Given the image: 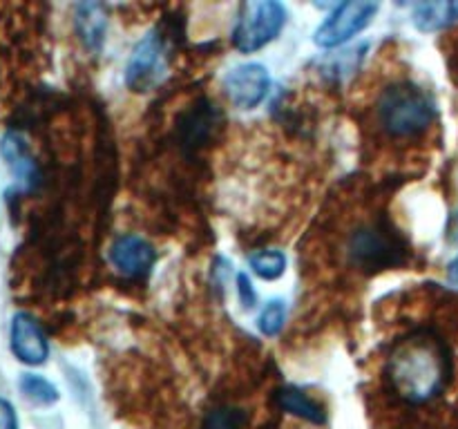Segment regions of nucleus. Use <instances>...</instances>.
Returning <instances> with one entry per match:
<instances>
[{
	"label": "nucleus",
	"mask_w": 458,
	"mask_h": 429,
	"mask_svg": "<svg viewBox=\"0 0 458 429\" xmlns=\"http://www.w3.org/2000/svg\"><path fill=\"white\" fill-rule=\"evenodd\" d=\"M276 400L280 405V409H284L286 414L295 416V418H302L307 423L322 425L327 420L325 409L320 407V402L313 400L309 393H304L298 387H282L277 389Z\"/></svg>",
	"instance_id": "obj_12"
},
{
	"label": "nucleus",
	"mask_w": 458,
	"mask_h": 429,
	"mask_svg": "<svg viewBox=\"0 0 458 429\" xmlns=\"http://www.w3.org/2000/svg\"><path fill=\"white\" fill-rule=\"evenodd\" d=\"M9 349L13 358L27 366H40L49 358V340L31 313L18 311L9 322Z\"/></svg>",
	"instance_id": "obj_8"
},
{
	"label": "nucleus",
	"mask_w": 458,
	"mask_h": 429,
	"mask_svg": "<svg viewBox=\"0 0 458 429\" xmlns=\"http://www.w3.org/2000/svg\"><path fill=\"white\" fill-rule=\"evenodd\" d=\"M215 116H217V110L210 103H204V107H197L192 114H188L182 121L183 143L186 146H201L208 139V134L213 132Z\"/></svg>",
	"instance_id": "obj_15"
},
{
	"label": "nucleus",
	"mask_w": 458,
	"mask_h": 429,
	"mask_svg": "<svg viewBox=\"0 0 458 429\" xmlns=\"http://www.w3.org/2000/svg\"><path fill=\"white\" fill-rule=\"evenodd\" d=\"M286 25V7L276 0L244 3L233 29V43L240 52L253 54L277 38Z\"/></svg>",
	"instance_id": "obj_4"
},
{
	"label": "nucleus",
	"mask_w": 458,
	"mask_h": 429,
	"mask_svg": "<svg viewBox=\"0 0 458 429\" xmlns=\"http://www.w3.org/2000/svg\"><path fill=\"white\" fill-rule=\"evenodd\" d=\"M0 429H18V414L12 400L0 396Z\"/></svg>",
	"instance_id": "obj_20"
},
{
	"label": "nucleus",
	"mask_w": 458,
	"mask_h": 429,
	"mask_svg": "<svg viewBox=\"0 0 458 429\" xmlns=\"http://www.w3.org/2000/svg\"><path fill=\"white\" fill-rule=\"evenodd\" d=\"M249 264H250V271L255 273L258 277H262V280L267 282H273L277 280V277L284 275L286 271V255L282 253V250H276V248H264V250H258V253H253L249 257Z\"/></svg>",
	"instance_id": "obj_16"
},
{
	"label": "nucleus",
	"mask_w": 458,
	"mask_h": 429,
	"mask_svg": "<svg viewBox=\"0 0 458 429\" xmlns=\"http://www.w3.org/2000/svg\"><path fill=\"white\" fill-rule=\"evenodd\" d=\"M447 282H450L452 289L458 290V255L454 259H452L450 268H447Z\"/></svg>",
	"instance_id": "obj_21"
},
{
	"label": "nucleus",
	"mask_w": 458,
	"mask_h": 429,
	"mask_svg": "<svg viewBox=\"0 0 458 429\" xmlns=\"http://www.w3.org/2000/svg\"><path fill=\"white\" fill-rule=\"evenodd\" d=\"M18 391L22 393L25 400H30L31 405L38 407H52L56 405L58 398H61V391H58L56 384L40 374L18 375Z\"/></svg>",
	"instance_id": "obj_14"
},
{
	"label": "nucleus",
	"mask_w": 458,
	"mask_h": 429,
	"mask_svg": "<svg viewBox=\"0 0 458 429\" xmlns=\"http://www.w3.org/2000/svg\"><path fill=\"white\" fill-rule=\"evenodd\" d=\"M271 89V74L262 63H242L224 76V92L240 110H255Z\"/></svg>",
	"instance_id": "obj_7"
},
{
	"label": "nucleus",
	"mask_w": 458,
	"mask_h": 429,
	"mask_svg": "<svg viewBox=\"0 0 458 429\" xmlns=\"http://www.w3.org/2000/svg\"><path fill=\"white\" fill-rule=\"evenodd\" d=\"M74 27L81 43L92 52H98L107 34L106 7L98 3H81L74 9Z\"/></svg>",
	"instance_id": "obj_11"
},
{
	"label": "nucleus",
	"mask_w": 458,
	"mask_h": 429,
	"mask_svg": "<svg viewBox=\"0 0 458 429\" xmlns=\"http://www.w3.org/2000/svg\"><path fill=\"white\" fill-rule=\"evenodd\" d=\"M110 262L121 275L146 277L157 262V250L146 237L125 232L110 246Z\"/></svg>",
	"instance_id": "obj_9"
},
{
	"label": "nucleus",
	"mask_w": 458,
	"mask_h": 429,
	"mask_svg": "<svg viewBox=\"0 0 458 429\" xmlns=\"http://www.w3.org/2000/svg\"><path fill=\"white\" fill-rule=\"evenodd\" d=\"M0 159L4 161V165H7L9 172L13 174V179H16L22 190H31V188L38 186V164H36L34 155H31L30 143L25 141L21 132L7 130L0 137Z\"/></svg>",
	"instance_id": "obj_10"
},
{
	"label": "nucleus",
	"mask_w": 458,
	"mask_h": 429,
	"mask_svg": "<svg viewBox=\"0 0 458 429\" xmlns=\"http://www.w3.org/2000/svg\"><path fill=\"white\" fill-rule=\"evenodd\" d=\"M458 21V3H423L411 13V22L420 31H438Z\"/></svg>",
	"instance_id": "obj_13"
},
{
	"label": "nucleus",
	"mask_w": 458,
	"mask_h": 429,
	"mask_svg": "<svg viewBox=\"0 0 458 429\" xmlns=\"http://www.w3.org/2000/svg\"><path fill=\"white\" fill-rule=\"evenodd\" d=\"M284 322H286V302L284 299H280V298L268 299V302L262 307V311H259V317H258L259 331H262L264 335H268V338H273V335L280 333L282 326H284Z\"/></svg>",
	"instance_id": "obj_17"
},
{
	"label": "nucleus",
	"mask_w": 458,
	"mask_h": 429,
	"mask_svg": "<svg viewBox=\"0 0 458 429\" xmlns=\"http://www.w3.org/2000/svg\"><path fill=\"white\" fill-rule=\"evenodd\" d=\"M246 423V414L237 407H215L206 414L201 429H242Z\"/></svg>",
	"instance_id": "obj_18"
},
{
	"label": "nucleus",
	"mask_w": 458,
	"mask_h": 429,
	"mask_svg": "<svg viewBox=\"0 0 458 429\" xmlns=\"http://www.w3.org/2000/svg\"><path fill=\"white\" fill-rule=\"evenodd\" d=\"M237 293H240V302L244 308H253L255 304H258V293H255L253 284H250L246 273H240V275H237Z\"/></svg>",
	"instance_id": "obj_19"
},
{
	"label": "nucleus",
	"mask_w": 458,
	"mask_h": 429,
	"mask_svg": "<svg viewBox=\"0 0 458 429\" xmlns=\"http://www.w3.org/2000/svg\"><path fill=\"white\" fill-rule=\"evenodd\" d=\"M385 375L398 398L423 405L441 396L450 383V349L434 331H414L392 347Z\"/></svg>",
	"instance_id": "obj_1"
},
{
	"label": "nucleus",
	"mask_w": 458,
	"mask_h": 429,
	"mask_svg": "<svg viewBox=\"0 0 458 429\" xmlns=\"http://www.w3.org/2000/svg\"><path fill=\"white\" fill-rule=\"evenodd\" d=\"M437 119V105L414 83L389 85L378 98V121L389 137H419Z\"/></svg>",
	"instance_id": "obj_2"
},
{
	"label": "nucleus",
	"mask_w": 458,
	"mask_h": 429,
	"mask_svg": "<svg viewBox=\"0 0 458 429\" xmlns=\"http://www.w3.org/2000/svg\"><path fill=\"white\" fill-rule=\"evenodd\" d=\"M168 40L159 29H152L134 45L125 65V85L132 92H150L168 70Z\"/></svg>",
	"instance_id": "obj_5"
},
{
	"label": "nucleus",
	"mask_w": 458,
	"mask_h": 429,
	"mask_svg": "<svg viewBox=\"0 0 458 429\" xmlns=\"http://www.w3.org/2000/svg\"><path fill=\"white\" fill-rule=\"evenodd\" d=\"M380 4L371 0H349L338 4L313 34L318 47H340L371 25Z\"/></svg>",
	"instance_id": "obj_6"
},
{
	"label": "nucleus",
	"mask_w": 458,
	"mask_h": 429,
	"mask_svg": "<svg viewBox=\"0 0 458 429\" xmlns=\"http://www.w3.org/2000/svg\"><path fill=\"white\" fill-rule=\"evenodd\" d=\"M347 255L353 266L374 273L405 264L410 246L389 219L378 217L358 226L349 235Z\"/></svg>",
	"instance_id": "obj_3"
}]
</instances>
